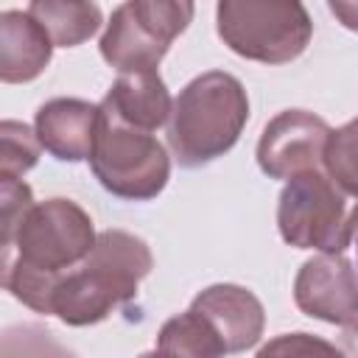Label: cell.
<instances>
[{
  "label": "cell",
  "instance_id": "obj_1",
  "mask_svg": "<svg viewBox=\"0 0 358 358\" xmlns=\"http://www.w3.org/2000/svg\"><path fill=\"white\" fill-rule=\"evenodd\" d=\"M95 243L92 218L70 199L31 204L20 221L6 285L14 299L36 313H50V291L67 268L81 263Z\"/></svg>",
  "mask_w": 358,
  "mask_h": 358
},
{
  "label": "cell",
  "instance_id": "obj_2",
  "mask_svg": "<svg viewBox=\"0 0 358 358\" xmlns=\"http://www.w3.org/2000/svg\"><path fill=\"white\" fill-rule=\"evenodd\" d=\"M151 263L143 238L103 229L95 235L87 257L59 274L50 291V313L73 327L95 324L137 296V285L151 271Z\"/></svg>",
  "mask_w": 358,
  "mask_h": 358
},
{
  "label": "cell",
  "instance_id": "obj_3",
  "mask_svg": "<svg viewBox=\"0 0 358 358\" xmlns=\"http://www.w3.org/2000/svg\"><path fill=\"white\" fill-rule=\"evenodd\" d=\"M246 120L249 98L243 84L224 70H210L185 84L171 101L168 145L179 165L199 168L224 157L238 143Z\"/></svg>",
  "mask_w": 358,
  "mask_h": 358
},
{
  "label": "cell",
  "instance_id": "obj_4",
  "mask_svg": "<svg viewBox=\"0 0 358 358\" xmlns=\"http://www.w3.org/2000/svg\"><path fill=\"white\" fill-rule=\"evenodd\" d=\"M215 25L232 53L263 64L294 62L313 34L302 0H218Z\"/></svg>",
  "mask_w": 358,
  "mask_h": 358
},
{
  "label": "cell",
  "instance_id": "obj_5",
  "mask_svg": "<svg viewBox=\"0 0 358 358\" xmlns=\"http://www.w3.org/2000/svg\"><path fill=\"white\" fill-rule=\"evenodd\" d=\"M327 173L305 171L288 179L277 204V227L285 243L296 249L344 252L352 243L355 210Z\"/></svg>",
  "mask_w": 358,
  "mask_h": 358
},
{
  "label": "cell",
  "instance_id": "obj_6",
  "mask_svg": "<svg viewBox=\"0 0 358 358\" xmlns=\"http://www.w3.org/2000/svg\"><path fill=\"white\" fill-rule=\"evenodd\" d=\"M98 129L90 151L95 179L120 199L145 201L162 193L171 176V159L162 143L143 129L109 117L98 106Z\"/></svg>",
  "mask_w": 358,
  "mask_h": 358
},
{
  "label": "cell",
  "instance_id": "obj_7",
  "mask_svg": "<svg viewBox=\"0 0 358 358\" xmlns=\"http://www.w3.org/2000/svg\"><path fill=\"white\" fill-rule=\"evenodd\" d=\"M190 20L193 0H126L106 22L101 56L120 73L157 70Z\"/></svg>",
  "mask_w": 358,
  "mask_h": 358
},
{
  "label": "cell",
  "instance_id": "obj_8",
  "mask_svg": "<svg viewBox=\"0 0 358 358\" xmlns=\"http://www.w3.org/2000/svg\"><path fill=\"white\" fill-rule=\"evenodd\" d=\"M330 126L305 109H285L271 117L257 143V165L268 179H291L319 171Z\"/></svg>",
  "mask_w": 358,
  "mask_h": 358
},
{
  "label": "cell",
  "instance_id": "obj_9",
  "mask_svg": "<svg viewBox=\"0 0 358 358\" xmlns=\"http://www.w3.org/2000/svg\"><path fill=\"white\" fill-rule=\"evenodd\" d=\"M294 302L302 313L352 333L358 322L352 263L341 257V252H322L319 257L305 260L294 280Z\"/></svg>",
  "mask_w": 358,
  "mask_h": 358
},
{
  "label": "cell",
  "instance_id": "obj_10",
  "mask_svg": "<svg viewBox=\"0 0 358 358\" xmlns=\"http://www.w3.org/2000/svg\"><path fill=\"white\" fill-rule=\"evenodd\" d=\"M190 310L207 324V330L215 336L224 352H243L257 344L263 336L266 313L260 299L232 282H218L204 288L193 302Z\"/></svg>",
  "mask_w": 358,
  "mask_h": 358
},
{
  "label": "cell",
  "instance_id": "obj_11",
  "mask_svg": "<svg viewBox=\"0 0 358 358\" xmlns=\"http://www.w3.org/2000/svg\"><path fill=\"white\" fill-rule=\"evenodd\" d=\"M98 106L81 98H53L39 106L34 131L45 151L64 162H81L92 151Z\"/></svg>",
  "mask_w": 358,
  "mask_h": 358
},
{
  "label": "cell",
  "instance_id": "obj_12",
  "mask_svg": "<svg viewBox=\"0 0 358 358\" xmlns=\"http://www.w3.org/2000/svg\"><path fill=\"white\" fill-rule=\"evenodd\" d=\"M98 106L126 126L154 131L171 115V95L157 70H131L117 76Z\"/></svg>",
  "mask_w": 358,
  "mask_h": 358
},
{
  "label": "cell",
  "instance_id": "obj_13",
  "mask_svg": "<svg viewBox=\"0 0 358 358\" xmlns=\"http://www.w3.org/2000/svg\"><path fill=\"white\" fill-rule=\"evenodd\" d=\"M53 45L31 14L3 11L0 14V81L25 84L45 73L50 64Z\"/></svg>",
  "mask_w": 358,
  "mask_h": 358
},
{
  "label": "cell",
  "instance_id": "obj_14",
  "mask_svg": "<svg viewBox=\"0 0 358 358\" xmlns=\"http://www.w3.org/2000/svg\"><path fill=\"white\" fill-rule=\"evenodd\" d=\"M28 14L39 22L53 48H76L103 22L92 0H31Z\"/></svg>",
  "mask_w": 358,
  "mask_h": 358
},
{
  "label": "cell",
  "instance_id": "obj_15",
  "mask_svg": "<svg viewBox=\"0 0 358 358\" xmlns=\"http://www.w3.org/2000/svg\"><path fill=\"white\" fill-rule=\"evenodd\" d=\"M157 352L159 355H193V358L224 355L215 336L190 308L162 324L159 338H157Z\"/></svg>",
  "mask_w": 358,
  "mask_h": 358
},
{
  "label": "cell",
  "instance_id": "obj_16",
  "mask_svg": "<svg viewBox=\"0 0 358 358\" xmlns=\"http://www.w3.org/2000/svg\"><path fill=\"white\" fill-rule=\"evenodd\" d=\"M39 140L22 120H0V173L22 176L39 159Z\"/></svg>",
  "mask_w": 358,
  "mask_h": 358
},
{
  "label": "cell",
  "instance_id": "obj_17",
  "mask_svg": "<svg viewBox=\"0 0 358 358\" xmlns=\"http://www.w3.org/2000/svg\"><path fill=\"white\" fill-rule=\"evenodd\" d=\"M322 165H324V173L347 196H355V123L352 120L327 134Z\"/></svg>",
  "mask_w": 358,
  "mask_h": 358
},
{
  "label": "cell",
  "instance_id": "obj_18",
  "mask_svg": "<svg viewBox=\"0 0 358 358\" xmlns=\"http://www.w3.org/2000/svg\"><path fill=\"white\" fill-rule=\"evenodd\" d=\"M34 204L31 187L20 176H3L0 173V255L14 257V238L20 229L22 215Z\"/></svg>",
  "mask_w": 358,
  "mask_h": 358
},
{
  "label": "cell",
  "instance_id": "obj_19",
  "mask_svg": "<svg viewBox=\"0 0 358 358\" xmlns=\"http://www.w3.org/2000/svg\"><path fill=\"white\" fill-rule=\"evenodd\" d=\"M338 355V350L327 341L310 338L308 333H294V336H280L277 341L266 344L260 355Z\"/></svg>",
  "mask_w": 358,
  "mask_h": 358
},
{
  "label": "cell",
  "instance_id": "obj_20",
  "mask_svg": "<svg viewBox=\"0 0 358 358\" xmlns=\"http://www.w3.org/2000/svg\"><path fill=\"white\" fill-rule=\"evenodd\" d=\"M330 8L347 28H355V0H330Z\"/></svg>",
  "mask_w": 358,
  "mask_h": 358
},
{
  "label": "cell",
  "instance_id": "obj_21",
  "mask_svg": "<svg viewBox=\"0 0 358 358\" xmlns=\"http://www.w3.org/2000/svg\"><path fill=\"white\" fill-rule=\"evenodd\" d=\"M11 260H14V257H6V255H0V285H6V277H8Z\"/></svg>",
  "mask_w": 358,
  "mask_h": 358
}]
</instances>
